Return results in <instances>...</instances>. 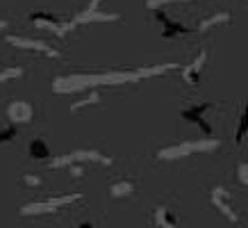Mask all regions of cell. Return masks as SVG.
Here are the masks:
<instances>
[{"label": "cell", "mask_w": 248, "mask_h": 228, "mask_svg": "<svg viewBox=\"0 0 248 228\" xmlns=\"http://www.w3.org/2000/svg\"><path fill=\"white\" fill-rule=\"evenodd\" d=\"M30 155L34 160H48L50 158V148H48V144L44 139H34L30 144Z\"/></svg>", "instance_id": "4"}, {"label": "cell", "mask_w": 248, "mask_h": 228, "mask_svg": "<svg viewBox=\"0 0 248 228\" xmlns=\"http://www.w3.org/2000/svg\"><path fill=\"white\" fill-rule=\"evenodd\" d=\"M14 135H16V128H5V130H0V142H7V139H12Z\"/></svg>", "instance_id": "6"}, {"label": "cell", "mask_w": 248, "mask_h": 228, "mask_svg": "<svg viewBox=\"0 0 248 228\" xmlns=\"http://www.w3.org/2000/svg\"><path fill=\"white\" fill-rule=\"evenodd\" d=\"M76 228H96V226H93L91 221H80V224H78Z\"/></svg>", "instance_id": "7"}, {"label": "cell", "mask_w": 248, "mask_h": 228, "mask_svg": "<svg viewBox=\"0 0 248 228\" xmlns=\"http://www.w3.org/2000/svg\"><path fill=\"white\" fill-rule=\"evenodd\" d=\"M9 116H12L14 123H23L28 119H32V110L28 103H12L9 105Z\"/></svg>", "instance_id": "3"}, {"label": "cell", "mask_w": 248, "mask_h": 228, "mask_svg": "<svg viewBox=\"0 0 248 228\" xmlns=\"http://www.w3.org/2000/svg\"><path fill=\"white\" fill-rule=\"evenodd\" d=\"M207 107H210V105H194L191 110H182V116H185L187 121H191V123H198V126H201V128H203L205 132L210 135L212 128L207 126V123H205V119H203V112L207 110Z\"/></svg>", "instance_id": "1"}, {"label": "cell", "mask_w": 248, "mask_h": 228, "mask_svg": "<svg viewBox=\"0 0 248 228\" xmlns=\"http://www.w3.org/2000/svg\"><path fill=\"white\" fill-rule=\"evenodd\" d=\"M132 192H135V185H132V182H116L112 187V196L121 198L123 194H132Z\"/></svg>", "instance_id": "5"}, {"label": "cell", "mask_w": 248, "mask_h": 228, "mask_svg": "<svg viewBox=\"0 0 248 228\" xmlns=\"http://www.w3.org/2000/svg\"><path fill=\"white\" fill-rule=\"evenodd\" d=\"M157 226L159 228H178V214L173 212L171 208H166V205H162V208H157Z\"/></svg>", "instance_id": "2"}]
</instances>
